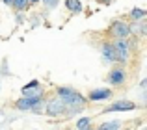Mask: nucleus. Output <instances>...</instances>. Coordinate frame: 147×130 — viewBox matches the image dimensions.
<instances>
[{"instance_id":"obj_1","label":"nucleus","mask_w":147,"mask_h":130,"mask_svg":"<svg viewBox=\"0 0 147 130\" xmlns=\"http://www.w3.org/2000/svg\"><path fill=\"white\" fill-rule=\"evenodd\" d=\"M54 95L65 104V115L63 117H73L76 113H80L88 104V99L80 93L78 89L69 86H58L54 89Z\"/></svg>"},{"instance_id":"obj_2","label":"nucleus","mask_w":147,"mask_h":130,"mask_svg":"<svg viewBox=\"0 0 147 130\" xmlns=\"http://www.w3.org/2000/svg\"><path fill=\"white\" fill-rule=\"evenodd\" d=\"M106 36L110 41H115V39H130V24L123 19H115V21L110 22L106 30Z\"/></svg>"},{"instance_id":"obj_3","label":"nucleus","mask_w":147,"mask_h":130,"mask_svg":"<svg viewBox=\"0 0 147 130\" xmlns=\"http://www.w3.org/2000/svg\"><path fill=\"white\" fill-rule=\"evenodd\" d=\"M112 47L115 50V58H117V65L125 67L130 63L132 58V48H130V41L129 39H115L112 41Z\"/></svg>"},{"instance_id":"obj_4","label":"nucleus","mask_w":147,"mask_h":130,"mask_svg":"<svg viewBox=\"0 0 147 130\" xmlns=\"http://www.w3.org/2000/svg\"><path fill=\"white\" fill-rule=\"evenodd\" d=\"M45 113L49 117H63L65 115V104L56 95H52L49 99L45 97Z\"/></svg>"},{"instance_id":"obj_5","label":"nucleus","mask_w":147,"mask_h":130,"mask_svg":"<svg viewBox=\"0 0 147 130\" xmlns=\"http://www.w3.org/2000/svg\"><path fill=\"white\" fill-rule=\"evenodd\" d=\"M127 78H129L127 69L121 67V65H114V67L110 69V72H108V76H106V82L114 87H121V86H125Z\"/></svg>"},{"instance_id":"obj_6","label":"nucleus","mask_w":147,"mask_h":130,"mask_svg":"<svg viewBox=\"0 0 147 130\" xmlns=\"http://www.w3.org/2000/svg\"><path fill=\"white\" fill-rule=\"evenodd\" d=\"M21 97L24 99H36V97H45V87L41 86L39 80H32L26 86H22L21 89Z\"/></svg>"},{"instance_id":"obj_7","label":"nucleus","mask_w":147,"mask_h":130,"mask_svg":"<svg viewBox=\"0 0 147 130\" xmlns=\"http://www.w3.org/2000/svg\"><path fill=\"white\" fill-rule=\"evenodd\" d=\"M99 50H100V58H102L104 63L108 65H117V58H115V50L112 47V41H102L99 45Z\"/></svg>"},{"instance_id":"obj_8","label":"nucleus","mask_w":147,"mask_h":130,"mask_svg":"<svg viewBox=\"0 0 147 130\" xmlns=\"http://www.w3.org/2000/svg\"><path fill=\"white\" fill-rule=\"evenodd\" d=\"M43 101H45V97H36V99L19 97L17 101H15V108H17L19 112H30V113H32V110L36 108V106H39Z\"/></svg>"},{"instance_id":"obj_9","label":"nucleus","mask_w":147,"mask_h":130,"mask_svg":"<svg viewBox=\"0 0 147 130\" xmlns=\"http://www.w3.org/2000/svg\"><path fill=\"white\" fill-rule=\"evenodd\" d=\"M138 108L136 102L132 101H115L114 104H110L108 108L102 110V113H114V112H134Z\"/></svg>"},{"instance_id":"obj_10","label":"nucleus","mask_w":147,"mask_h":130,"mask_svg":"<svg viewBox=\"0 0 147 130\" xmlns=\"http://www.w3.org/2000/svg\"><path fill=\"white\" fill-rule=\"evenodd\" d=\"M112 97H114V91L110 87H97V89H91L86 99L90 102H102V101H108Z\"/></svg>"},{"instance_id":"obj_11","label":"nucleus","mask_w":147,"mask_h":130,"mask_svg":"<svg viewBox=\"0 0 147 130\" xmlns=\"http://www.w3.org/2000/svg\"><path fill=\"white\" fill-rule=\"evenodd\" d=\"M130 24V37H140L144 39L147 36V21H140V22H129Z\"/></svg>"},{"instance_id":"obj_12","label":"nucleus","mask_w":147,"mask_h":130,"mask_svg":"<svg viewBox=\"0 0 147 130\" xmlns=\"http://www.w3.org/2000/svg\"><path fill=\"white\" fill-rule=\"evenodd\" d=\"M63 6H65V9H67L69 13H73V15L82 13V9H84V6H82L80 0H63Z\"/></svg>"},{"instance_id":"obj_13","label":"nucleus","mask_w":147,"mask_h":130,"mask_svg":"<svg viewBox=\"0 0 147 130\" xmlns=\"http://www.w3.org/2000/svg\"><path fill=\"white\" fill-rule=\"evenodd\" d=\"M147 17V11L144 7H132V9L129 11V19L130 22H140V21H145Z\"/></svg>"},{"instance_id":"obj_14","label":"nucleus","mask_w":147,"mask_h":130,"mask_svg":"<svg viewBox=\"0 0 147 130\" xmlns=\"http://www.w3.org/2000/svg\"><path fill=\"white\" fill-rule=\"evenodd\" d=\"M123 123L119 119H114V121H104V123H100L95 130H121Z\"/></svg>"},{"instance_id":"obj_15","label":"nucleus","mask_w":147,"mask_h":130,"mask_svg":"<svg viewBox=\"0 0 147 130\" xmlns=\"http://www.w3.org/2000/svg\"><path fill=\"white\" fill-rule=\"evenodd\" d=\"M11 7H13L17 13H26V11L30 9V4H28V0H13V2H11Z\"/></svg>"},{"instance_id":"obj_16","label":"nucleus","mask_w":147,"mask_h":130,"mask_svg":"<svg viewBox=\"0 0 147 130\" xmlns=\"http://www.w3.org/2000/svg\"><path fill=\"white\" fill-rule=\"evenodd\" d=\"M75 127H76V130H82V128L91 127V117L90 115H88V117H80V119L75 123Z\"/></svg>"},{"instance_id":"obj_17","label":"nucleus","mask_w":147,"mask_h":130,"mask_svg":"<svg viewBox=\"0 0 147 130\" xmlns=\"http://www.w3.org/2000/svg\"><path fill=\"white\" fill-rule=\"evenodd\" d=\"M41 4H43L45 9L52 11V9H56V7L60 6V0H41Z\"/></svg>"},{"instance_id":"obj_18","label":"nucleus","mask_w":147,"mask_h":130,"mask_svg":"<svg viewBox=\"0 0 147 130\" xmlns=\"http://www.w3.org/2000/svg\"><path fill=\"white\" fill-rule=\"evenodd\" d=\"M15 17H17V24H22V22H24V13H17Z\"/></svg>"},{"instance_id":"obj_19","label":"nucleus","mask_w":147,"mask_h":130,"mask_svg":"<svg viewBox=\"0 0 147 130\" xmlns=\"http://www.w3.org/2000/svg\"><path fill=\"white\" fill-rule=\"evenodd\" d=\"M95 2H99V4H102V6H110L114 0H95Z\"/></svg>"},{"instance_id":"obj_20","label":"nucleus","mask_w":147,"mask_h":130,"mask_svg":"<svg viewBox=\"0 0 147 130\" xmlns=\"http://www.w3.org/2000/svg\"><path fill=\"white\" fill-rule=\"evenodd\" d=\"M28 4H30V7H32V6H37V4H41V0H28Z\"/></svg>"},{"instance_id":"obj_21","label":"nucleus","mask_w":147,"mask_h":130,"mask_svg":"<svg viewBox=\"0 0 147 130\" xmlns=\"http://www.w3.org/2000/svg\"><path fill=\"white\" fill-rule=\"evenodd\" d=\"M2 2L6 4V6H9V7H11V2H13V0H2Z\"/></svg>"},{"instance_id":"obj_22","label":"nucleus","mask_w":147,"mask_h":130,"mask_svg":"<svg viewBox=\"0 0 147 130\" xmlns=\"http://www.w3.org/2000/svg\"><path fill=\"white\" fill-rule=\"evenodd\" d=\"M82 130H95L93 127H88V128H82Z\"/></svg>"},{"instance_id":"obj_23","label":"nucleus","mask_w":147,"mask_h":130,"mask_svg":"<svg viewBox=\"0 0 147 130\" xmlns=\"http://www.w3.org/2000/svg\"><path fill=\"white\" fill-rule=\"evenodd\" d=\"M2 113H4V112H2V108H0V115H2Z\"/></svg>"}]
</instances>
